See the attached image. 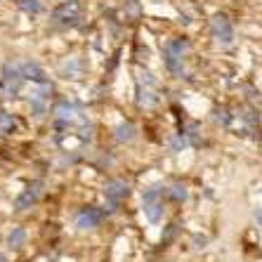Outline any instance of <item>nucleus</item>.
I'll use <instances>...</instances> for the list:
<instances>
[{"label": "nucleus", "mask_w": 262, "mask_h": 262, "mask_svg": "<svg viewBox=\"0 0 262 262\" xmlns=\"http://www.w3.org/2000/svg\"><path fill=\"white\" fill-rule=\"evenodd\" d=\"M128 194H130V189L123 180H106V184H104V196H106V201L121 203Z\"/></svg>", "instance_id": "nucleus-5"}, {"label": "nucleus", "mask_w": 262, "mask_h": 262, "mask_svg": "<svg viewBox=\"0 0 262 262\" xmlns=\"http://www.w3.org/2000/svg\"><path fill=\"white\" fill-rule=\"evenodd\" d=\"M40 194H43V180H33V182H31L29 187L14 199V210H17V213H24L26 208H31L38 201V196Z\"/></svg>", "instance_id": "nucleus-3"}, {"label": "nucleus", "mask_w": 262, "mask_h": 262, "mask_svg": "<svg viewBox=\"0 0 262 262\" xmlns=\"http://www.w3.org/2000/svg\"><path fill=\"white\" fill-rule=\"evenodd\" d=\"M177 229H180V225H177V222H172V225H168V227H165L163 236H161V244H163V246H168V244H170L172 238L177 236Z\"/></svg>", "instance_id": "nucleus-11"}, {"label": "nucleus", "mask_w": 262, "mask_h": 262, "mask_svg": "<svg viewBox=\"0 0 262 262\" xmlns=\"http://www.w3.org/2000/svg\"><path fill=\"white\" fill-rule=\"evenodd\" d=\"M165 194H168V199H172V201H177V203L187 201V189H184V184H172V187L165 189Z\"/></svg>", "instance_id": "nucleus-10"}, {"label": "nucleus", "mask_w": 262, "mask_h": 262, "mask_svg": "<svg viewBox=\"0 0 262 262\" xmlns=\"http://www.w3.org/2000/svg\"><path fill=\"white\" fill-rule=\"evenodd\" d=\"M0 262H7V257H5V255H0Z\"/></svg>", "instance_id": "nucleus-14"}, {"label": "nucleus", "mask_w": 262, "mask_h": 262, "mask_svg": "<svg viewBox=\"0 0 262 262\" xmlns=\"http://www.w3.org/2000/svg\"><path fill=\"white\" fill-rule=\"evenodd\" d=\"M21 76H24L26 80H33V83H45V71L38 64H33V61H26V64H21Z\"/></svg>", "instance_id": "nucleus-7"}, {"label": "nucleus", "mask_w": 262, "mask_h": 262, "mask_svg": "<svg viewBox=\"0 0 262 262\" xmlns=\"http://www.w3.org/2000/svg\"><path fill=\"white\" fill-rule=\"evenodd\" d=\"M255 220H257V225L262 227V208H260V210H257V213H255Z\"/></svg>", "instance_id": "nucleus-13"}, {"label": "nucleus", "mask_w": 262, "mask_h": 262, "mask_svg": "<svg viewBox=\"0 0 262 262\" xmlns=\"http://www.w3.org/2000/svg\"><path fill=\"white\" fill-rule=\"evenodd\" d=\"M106 217V210L104 208H97V206H85L80 208L78 213H76V227L78 229H95V227L102 225V220Z\"/></svg>", "instance_id": "nucleus-2"}, {"label": "nucleus", "mask_w": 262, "mask_h": 262, "mask_svg": "<svg viewBox=\"0 0 262 262\" xmlns=\"http://www.w3.org/2000/svg\"><path fill=\"white\" fill-rule=\"evenodd\" d=\"M78 17H80V7L76 0H67L55 10V19L61 21V24H73Z\"/></svg>", "instance_id": "nucleus-6"}, {"label": "nucleus", "mask_w": 262, "mask_h": 262, "mask_svg": "<svg viewBox=\"0 0 262 262\" xmlns=\"http://www.w3.org/2000/svg\"><path fill=\"white\" fill-rule=\"evenodd\" d=\"M187 144H189V142H187V137H184V135L180 133V135L175 137V140L170 142V149H172V151H182V149H184Z\"/></svg>", "instance_id": "nucleus-12"}, {"label": "nucleus", "mask_w": 262, "mask_h": 262, "mask_svg": "<svg viewBox=\"0 0 262 262\" xmlns=\"http://www.w3.org/2000/svg\"><path fill=\"white\" fill-rule=\"evenodd\" d=\"M213 36L217 38L222 45H229L234 40V26L229 24V19L225 14H217L213 19Z\"/></svg>", "instance_id": "nucleus-4"}, {"label": "nucleus", "mask_w": 262, "mask_h": 262, "mask_svg": "<svg viewBox=\"0 0 262 262\" xmlns=\"http://www.w3.org/2000/svg\"><path fill=\"white\" fill-rule=\"evenodd\" d=\"M163 189V184H151L149 189L142 191V210H144L149 222H159L163 217V201H161Z\"/></svg>", "instance_id": "nucleus-1"}, {"label": "nucleus", "mask_w": 262, "mask_h": 262, "mask_svg": "<svg viewBox=\"0 0 262 262\" xmlns=\"http://www.w3.org/2000/svg\"><path fill=\"white\" fill-rule=\"evenodd\" d=\"M116 140L118 142H133L135 140V125L133 123H121V125H116Z\"/></svg>", "instance_id": "nucleus-8"}, {"label": "nucleus", "mask_w": 262, "mask_h": 262, "mask_svg": "<svg viewBox=\"0 0 262 262\" xmlns=\"http://www.w3.org/2000/svg\"><path fill=\"white\" fill-rule=\"evenodd\" d=\"M26 241V232H24V227H14L12 232L7 234V246L10 248H19V246Z\"/></svg>", "instance_id": "nucleus-9"}]
</instances>
